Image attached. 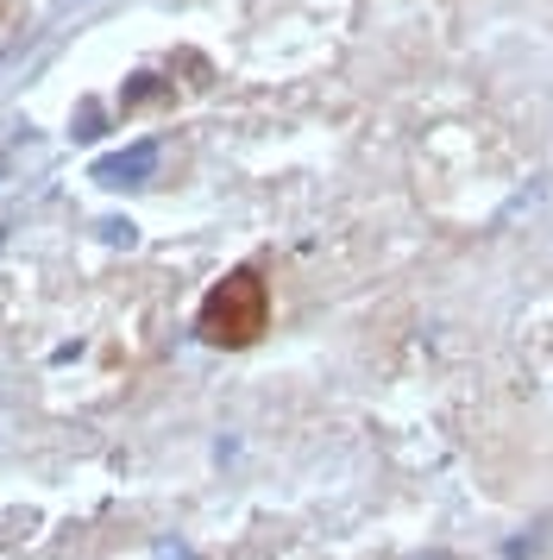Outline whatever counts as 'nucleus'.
I'll list each match as a JSON object with an SVG mask.
<instances>
[{
  "label": "nucleus",
  "mask_w": 553,
  "mask_h": 560,
  "mask_svg": "<svg viewBox=\"0 0 553 560\" xmlns=\"http://www.w3.org/2000/svg\"><path fill=\"white\" fill-rule=\"evenodd\" d=\"M151 171H157V139H139V145H126V152H114V158H95L89 177H95L101 189H139V183H151Z\"/></svg>",
  "instance_id": "nucleus-2"
},
{
  "label": "nucleus",
  "mask_w": 553,
  "mask_h": 560,
  "mask_svg": "<svg viewBox=\"0 0 553 560\" xmlns=\"http://www.w3.org/2000/svg\"><path fill=\"white\" fill-rule=\"evenodd\" d=\"M101 240H114V246H132V240H139V228H132V221H101Z\"/></svg>",
  "instance_id": "nucleus-3"
},
{
  "label": "nucleus",
  "mask_w": 553,
  "mask_h": 560,
  "mask_svg": "<svg viewBox=\"0 0 553 560\" xmlns=\"http://www.w3.org/2000/svg\"><path fill=\"white\" fill-rule=\"evenodd\" d=\"M264 322H271V296H264V278L258 271H226L196 315V328L208 347H251L264 334Z\"/></svg>",
  "instance_id": "nucleus-1"
}]
</instances>
